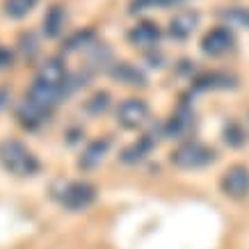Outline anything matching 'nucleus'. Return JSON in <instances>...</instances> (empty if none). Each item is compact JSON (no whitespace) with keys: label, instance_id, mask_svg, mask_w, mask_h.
Segmentation results:
<instances>
[{"label":"nucleus","instance_id":"f257e3e1","mask_svg":"<svg viewBox=\"0 0 249 249\" xmlns=\"http://www.w3.org/2000/svg\"><path fill=\"white\" fill-rule=\"evenodd\" d=\"M0 165L9 174H14L18 178L35 176L39 172L37 156L18 140H2L0 142Z\"/></svg>","mask_w":249,"mask_h":249},{"label":"nucleus","instance_id":"f03ea898","mask_svg":"<svg viewBox=\"0 0 249 249\" xmlns=\"http://www.w3.org/2000/svg\"><path fill=\"white\" fill-rule=\"evenodd\" d=\"M213 160H215V151H213L211 146H206V144L196 142H183L176 151L172 153V162L178 169H201V167L211 165Z\"/></svg>","mask_w":249,"mask_h":249},{"label":"nucleus","instance_id":"7ed1b4c3","mask_svg":"<svg viewBox=\"0 0 249 249\" xmlns=\"http://www.w3.org/2000/svg\"><path fill=\"white\" fill-rule=\"evenodd\" d=\"M57 199L69 211H83L96 199V188L87 181H71L60 190Z\"/></svg>","mask_w":249,"mask_h":249},{"label":"nucleus","instance_id":"20e7f679","mask_svg":"<svg viewBox=\"0 0 249 249\" xmlns=\"http://www.w3.org/2000/svg\"><path fill=\"white\" fill-rule=\"evenodd\" d=\"M149 119V106L142 98H126L117 107V121L124 128H140Z\"/></svg>","mask_w":249,"mask_h":249},{"label":"nucleus","instance_id":"39448f33","mask_svg":"<svg viewBox=\"0 0 249 249\" xmlns=\"http://www.w3.org/2000/svg\"><path fill=\"white\" fill-rule=\"evenodd\" d=\"M233 32L229 30L227 25H219L213 28L211 32H206L201 39V51L211 57H219V55H227L233 48Z\"/></svg>","mask_w":249,"mask_h":249},{"label":"nucleus","instance_id":"423d86ee","mask_svg":"<svg viewBox=\"0 0 249 249\" xmlns=\"http://www.w3.org/2000/svg\"><path fill=\"white\" fill-rule=\"evenodd\" d=\"M222 190L224 195L233 196V199H245L249 195V169L245 165L229 167L224 176H222Z\"/></svg>","mask_w":249,"mask_h":249},{"label":"nucleus","instance_id":"0eeeda50","mask_svg":"<svg viewBox=\"0 0 249 249\" xmlns=\"http://www.w3.org/2000/svg\"><path fill=\"white\" fill-rule=\"evenodd\" d=\"M64 94H67L64 89H57V87H51V85H44V83H39V80H35L28 87V91H25V98L32 101L35 106L44 107L46 112H53Z\"/></svg>","mask_w":249,"mask_h":249},{"label":"nucleus","instance_id":"6e6552de","mask_svg":"<svg viewBox=\"0 0 249 249\" xmlns=\"http://www.w3.org/2000/svg\"><path fill=\"white\" fill-rule=\"evenodd\" d=\"M35 80L44 85H51V87H57V89H64L67 91V83H69V73H67V67L62 64L57 57L53 60H46L41 67L37 69V76Z\"/></svg>","mask_w":249,"mask_h":249},{"label":"nucleus","instance_id":"1a4fd4ad","mask_svg":"<svg viewBox=\"0 0 249 249\" xmlns=\"http://www.w3.org/2000/svg\"><path fill=\"white\" fill-rule=\"evenodd\" d=\"M48 117H51V112H46L44 107L35 106V103L28 101L25 96H23V101L16 106V119H18V124H21L23 128H28V130H35V128H39V126H44L46 121H48Z\"/></svg>","mask_w":249,"mask_h":249},{"label":"nucleus","instance_id":"9d476101","mask_svg":"<svg viewBox=\"0 0 249 249\" xmlns=\"http://www.w3.org/2000/svg\"><path fill=\"white\" fill-rule=\"evenodd\" d=\"M128 39L130 44L137 46V48H153L160 39V30L156 23L144 21V23H137L135 28H130Z\"/></svg>","mask_w":249,"mask_h":249},{"label":"nucleus","instance_id":"9b49d317","mask_svg":"<svg viewBox=\"0 0 249 249\" xmlns=\"http://www.w3.org/2000/svg\"><path fill=\"white\" fill-rule=\"evenodd\" d=\"M107 149H110V137H101V140H94V142L87 146L78 160V165L83 169H94L96 165H101V160L106 158Z\"/></svg>","mask_w":249,"mask_h":249},{"label":"nucleus","instance_id":"f8f14e48","mask_svg":"<svg viewBox=\"0 0 249 249\" xmlns=\"http://www.w3.org/2000/svg\"><path fill=\"white\" fill-rule=\"evenodd\" d=\"M196 23H199V16L195 12H181L169 21V35L174 39H188L195 32Z\"/></svg>","mask_w":249,"mask_h":249},{"label":"nucleus","instance_id":"ddd939ff","mask_svg":"<svg viewBox=\"0 0 249 249\" xmlns=\"http://www.w3.org/2000/svg\"><path fill=\"white\" fill-rule=\"evenodd\" d=\"M192 126H195V117H192V112L185 110V107H181V110L169 119V124H167V135L181 140V137H185L190 130H192Z\"/></svg>","mask_w":249,"mask_h":249},{"label":"nucleus","instance_id":"4468645a","mask_svg":"<svg viewBox=\"0 0 249 249\" xmlns=\"http://www.w3.org/2000/svg\"><path fill=\"white\" fill-rule=\"evenodd\" d=\"M153 149V137L151 135H144L140 137L137 142H133L130 146H126L124 149V153H121V160L124 162H140V160H144L146 156H149V151Z\"/></svg>","mask_w":249,"mask_h":249},{"label":"nucleus","instance_id":"2eb2a0df","mask_svg":"<svg viewBox=\"0 0 249 249\" xmlns=\"http://www.w3.org/2000/svg\"><path fill=\"white\" fill-rule=\"evenodd\" d=\"M196 87L199 89H229V87H233V76L222 73V71L204 73L201 78H196Z\"/></svg>","mask_w":249,"mask_h":249},{"label":"nucleus","instance_id":"dca6fc26","mask_svg":"<svg viewBox=\"0 0 249 249\" xmlns=\"http://www.w3.org/2000/svg\"><path fill=\"white\" fill-rule=\"evenodd\" d=\"M62 28H64V9L55 5L44 16V30L48 37H55V35H60Z\"/></svg>","mask_w":249,"mask_h":249},{"label":"nucleus","instance_id":"f3484780","mask_svg":"<svg viewBox=\"0 0 249 249\" xmlns=\"http://www.w3.org/2000/svg\"><path fill=\"white\" fill-rule=\"evenodd\" d=\"M39 0H5V14L9 18H23V16H28L32 9L37 7Z\"/></svg>","mask_w":249,"mask_h":249},{"label":"nucleus","instance_id":"a211bd4d","mask_svg":"<svg viewBox=\"0 0 249 249\" xmlns=\"http://www.w3.org/2000/svg\"><path fill=\"white\" fill-rule=\"evenodd\" d=\"M112 76L119 80V83H126V85H144V76L137 71V69H133L130 64H117V67L112 69Z\"/></svg>","mask_w":249,"mask_h":249},{"label":"nucleus","instance_id":"6ab92c4d","mask_svg":"<svg viewBox=\"0 0 249 249\" xmlns=\"http://www.w3.org/2000/svg\"><path fill=\"white\" fill-rule=\"evenodd\" d=\"M222 18L231 28H249V9L247 7H231L222 12Z\"/></svg>","mask_w":249,"mask_h":249},{"label":"nucleus","instance_id":"aec40b11","mask_svg":"<svg viewBox=\"0 0 249 249\" xmlns=\"http://www.w3.org/2000/svg\"><path fill=\"white\" fill-rule=\"evenodd\" d=\"M176 0H133L130 2V12H144V9H153V7H167L174 5Z\"/></svg>","mask_w":249,"mask_h":249},{"label":"nucleus","instance_id":"412c9836","mask_svg":"<svg viewBox=\"0 0 249 249\" xmlns=\"http://www.w3.org/2000/svg\"><path fill=\"white\" fill-rule=\"evenodd\" d=\"M107 103H110V96H107L106 91H98V94H94V96L87 101V110H89L91 114H98L106 110Z\"/></svg>","mask_w":249,"mask_h":249},{"label":"nucleus","instance_id":"4be33fe9","mask_svg":"<svg viewBox=\"0 0 249 249\" xmlns=\"http://www.w3.org/2000/svg\"><path fill=\"white\" fill-rule=\"evenodd\" d=\"M91 39H94V35H91L89 30H87V32H78V35H73V37L67 41V48H64V51H67V53H71V51H78V48H85Z\"/></svg>","mask_w":249,"mask_h":249},{"label":"nucleus","instance_id":"5701e85b","mask_svg":"<svg viewBox=\"0 0 249 249\" xmlns=\"http://www.w3.org/2000/svg\"><path fill=\"white\" fill-rule=\"evenodd\" d=\"M224 135H227V142L233 144V146H240L245 142V135H247V130H242L238 124H229L227 130H224Z\"/></svg>","mask_w":249,"mask_h":249},{"label":"nucleus","instance_id":"b1692460","mask_svg":"<svg viewBox=\"0 0 249 249\" xmlns=\"http://www.w3.org/2000/svg\"><path fill=\"white\" fill-rule=\"evenodd\" d=\"M12 64V53H9L5 46L0 44V69H7Z\"/></svg>","mask_w":249,"mask_h":249},{"label":"nucleus","instance_id":"393cba45","mask_svg":"<svg viewBox=\"0 0 249 249\" xmlns=\"http://www.w3.org/2000/svg\"><path fill=\"white\" fill-rule=\"evenodd\" d=\"M7 98H9V94H7V89H0V110L7 106Z\"/></svg>","mask_w":249,"mask_h":249},{"label":"nucleus","instance_id":"a878e982","mask_svg":"<svg viewBox=\"0 0 249 249\" xmlns=\"http://www.w3.org/2000/svg\"><path fill=\"white\" fill-rule=\"evenodd\" d=\"M247 135H249V117H247Z\"/></svg>","mask_w":249,"mask_h":249}]
</instances>
